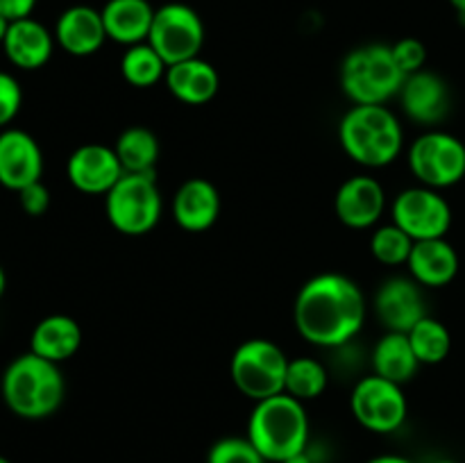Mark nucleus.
Segmentation results:
<instances>
[{
  "instance_id": "27",
  "label": "nucleus",
  "mask_w": 465,
  "mask_h": 463,
  "mask_svg": "<svg viewBox=\"0 0 465 463\" xmlns=\"http://www.w3.org/2000/svg\"><path fill=\"white\" fill-rule=\"evenodd\" d=\"M166 62L157 54V50L143 41L125 48L121 57V75L127 84L136 89H150L166 77Z\"/></svg>"
},
{
  "instance_id": "38",
  "label": "nucleus",
  "mask_w": 465,
  "mask_h": 463,
  "mask_svg": "<svg viewBox=\"0 0 465 463\" xmlns=\"http://www.w3.org/2000/svg\"><path fill=\"white\" fill-rule=\"evenodd\" d=\"M7 30H9V21L5 16H0V45H3L5 36H7Z\"/></svg>"
},
{
  "instance_id": "23",
  "label": "nucleus",
  "mask_w": 465,
  "mask_h": 463,
  "mask_svg": "<svg viewBox=\"0 0 465 463\" xmlns=\"http://www.w3.org/2000/svg\"><path fill=\"white\" fill-rule=\"evenodd\" d=\"M82 345V327L75 318L53 313L41 318L30 336V352L39 354L53 363H62L71 359Z\"/></svg>"
},
{
  "instance_id": "24",
  "label": "nucleus",
  "mask_w": 465,
  "mask_h": 463,
  "mask_svg": "<svg viewBox=\"0 0 465 463\" xmlns=\"http://www.w3.org/2000/svg\"><path fill=\"white\" fill-rule=\"evenodd\" d=\"M371 363L375 375L395 381L400 386L411 381L420 368V361H418L416 352L409 343V336L402 331H386L372 348Z\"/></svg>"
},
{
  "instance_id": "18",
  "label": "nucleus",
  "mask_w": 465,
  "mask_h": 463,
  "mask_svg": "<svg viewBox=\"0 0 465 463\" xmlns=\"http://www.w3.org/2000/svg\"><path fill=\"white\" fill-rule=\"evenodd\" d=\"M54 41L73 57H91L107 41L103 14L89 5H73L59 14L54 23Z\"/></svg>"
},
{
  "instance_id": "32",
  "label": "nucleus",
  "mask_w": 465,
  "mask_h": 463,
  "mask_svg": "<svg viewBox=\"0 0 465 463\" xmlns=\"http://www.w3.org/2000/svg\"><path fill=\"white\" fill-rule=\"evenodd\" d=\"M23 104V89L12 73L0 71V130L18 116Z\"/></svg>"
},
{
  "instance_id": "31",
  "label": "nucleus",
  "mask_w": 465,
  "mask_h": 463,
  "mask_svg": "<svg viewBox=\"0 0 465 463\" xmlns=\"http://www.w3.org/2000/svg\"><path fill=\"white\" fill-rule=\"evenodd\" d=\"M391 50H393L395 62H398L400 71H402L404 75H413V73L425 68L427 48L420 39H416V36H404L398 44L391 45Z\"/></svg>"
},
{
  "instance_id": "11",
  "label": "nucleus",
  "mask_w": 465,
  "mask_h": 463,
  "mask_svg": "<svg viewBox=\"0 0 465 463\" xmlns=\"http://www.w3.org/2000/svg\"><path fill=\"white\" fill-rule=\"evenodd\" d=\"M391 216L413 241L445 239L452 227V207L440 191L430 186H409L391 204Z\"/></svg>"
},
{
  "instance_id": "17",
  "label": "nucleus",
  "mask_w": 465,
  "mask_h": 463,
  "mask_svg": "<svg viewBox=\"0 0 465 463\" xmlns=\"http://www.w3.org/2000/svg\"><path fill=\"white\" fill-rule=\"evenodd\" d=\"M173 221L184 232H207L216 225L221 216V193L216 184L204 177H191L182 182L180 189L173 195L171 204Z\"/></svg>"
},
{
  "instance_id": "2",
  "label": "nucleus",
  "mask_w": 465,
  "mask_h": 463,
  "mask_svg": "<svg viewBox=\"0 0 465 463\" xmlns=\"http://www.w3.org/2000/svg\"><path fill=\"white\" fill-rule=\"evenodd\" d=\"M0 393L14 416L23 420H44L62 407L66 381L59 363L25 352L5 368Z\"/></svg>"
},
{
  "instance_id": "33",
  "label": "nucleus",
  "mask_w": 465,
  "mask_h": 463,
  "mask_svg": "<svg viewBox=\"0 0 465 463\" xmlns=\"http://www.w3.org/2000/svg\"><path fill=\"white\" fill-rule=\"evenodd\" d=\"M18 204H21L23 212L27 216L36 218L44 216L50 207V191L44 182H35V184H27L25 189L18 191Z\"/></svg>"
},
{
  "instance_id": "30",
  "label": "nucleus",
  "mask_w": 465,
  "mask_h": 463,
  "mask_svg": "<svg viewBox=\"0 0 465 463\" xmlns=\"http://www.w3.org/2000/svg\"><path fill=\"white\" fill-rule=\"evenodd\" d=\"M207 463H268L248 436H225L209 448Z\"/></svg>"
},
{
  "instance_id": "21",
  "label": "nucleus",
  "mask_w": 465,
  "mask_h": 463,
  "mask_svg": "<svg viewBox=\"0 0 465 463\" xmlns=\"http://www.w3.org/2000/svg\"><path fill=\"white\" fill-rule=\"evenodd\" d=\"M100 14L107 39L125 48L148 41L154 18V9L148 0H107Z\"/></svg>"
},
{
  "instance_id": "28",
  "label": "nucleus",
  "mask_w": 465,
  "mask_h": 463,
  "mask_svg": "<svg viewBox=\"0 0 465 463\" xmlns=\"http://www.w3.org/2000/svg\"><path fill=\"white\" fill-rule=\"evenodd\" d=\"M327 384H330V370L318 359L295 357L289 361L284 393H289L291 398L300 399V402H309V399L321 398L325 393Z\"/></svg>"
},
{
  "instance_id": "4",
  "label": "nucleus",
  "mask_w": 465,
  "mask_h": 463,
  "mask_svg": "<svg viewBox=\"0 0 465 463\" xmlns=\"http://www.w3.org/2000/svg\"><path fill=\"white\" fill-rule=\"evenodd\" d=\"M248 438L268 463H284L286 458L304 452L309 448V413L304 402L289 393L254 402L248 420Z\"/></svg>"
},
{
  "instance_id": "3",
  "label": "nucleus",
  "mask_w": 465,
  "mask_h": 463,
  "mask_svg": "<svg viewBox=\"0 0 465 463\" xmlns=\"http://www.w3.org/2000/svg\"><path fill=\"white\" fill-rule=\"evenodd\" d=\"M343 153L363 168H384L404 145L400 118L386 104H352L339 123Z\"/></svg>"
},
{
  "instance_id": "10",
  "label": "nucleus",
  "mask_w": 465,
  "mask_h": 463,
  "mask_svg": "<svg viewBox=\"0 0 465 463\" xmlns=\"http://www.w3.org/2000/svg\"><path fill=\"white\" fill-rule=\"evenodd\" d=\"M148 44L157 50L166 66L200 57L204 45V23L193 7L184 3H166L154 9Z\"/></svg>"
},
{
  "instance_id": "15",
  "label": "nucleus",
  "mask_w": 465,
  "mask_h": 463,
  "mask_svg": "<svg viewBox=\"0 0 465 463\" xmlns=\"http://www.w3.org/2000/svg\"><path fill=\"white\" fill-rule=\"evenodd\" d=\"M44 175V153L32 134L16 127L0 130V184L21 191Z\"/></svg>"
},
{
  "instance_id": "8",
  "label": "nucleus",
  "mask_w": 465,
  "mask_h": 463,
  "mask_svg": "<svg viewBox=\"0 0 465 463\" xmlns=\"http://www.w3.org/2000/svg\"><path fill=\"white\" fill-rule=\"evenodd\" d=\"M407 163L418 184L443 191L465 177V143L445 130H427L409 145Z\"/></svg>"
},
{
  "instance_id": "19",
  "label": "nucleus",
  "mask_w": 465,
  "mask_h": 463,
  "mask_svg": "<svg viewBox=\"0 0 465 463\" xmlns=\"http://www.w3.org/2000/svg\"><path fill=\"white\" fill-rule=\"evenodd\" d=\"M407 268L409 277L425 289H443L457 280L461 259L448 239L416 241L409 254Z\"/></svg>"
},
{
  "instance_id": "20",
  "label": "nucleus",
  "mask_w": 465,
  "mask_h": 463,
  "mask_svg": "<svg viewBox=\"0 0 465 463\" xmlns=\"http://www.w3.org/2000/svg\"><path fill=\"white\" fill-rule=\"evenodd\" d=\"M54 34L32 16L21 18V21L9 23L7 36L3 41L5 57L21 71H36L45 66L53 57Z\"/></svg>"
},
{
  "instance_id": "22",
  "label": "nucleus",
  "mask_w": 465,
  "mask_h": 463,
  "mask_svg": "<svg viewBox=\"0 0 465 463\" xmlns=\"http://www.w3.org/2000/svg\"><path fill=\"white\" fill-rule=\"evenodd\" d=\"M163 82L168 91L184 104H207L209 100L216 98L221 86L218 71L203 57L168 66Z\"/></svg>"
},
{
  "instance_id": "1",
  "label": "nucleus",
  "mask_w": 465,
  "mask_h": 463,
  "mask_svg": "<svg viewBox=\"0 0 465 463\" xmlns=\"http://www.w3.org/2000/svg\"><path fill=\"white\" fill-rule=\"evenodd\" d=\"M368 304L361 286L341 272H321L295 295L293 322L307 343L325 350L345 348L366 322Z\"/></svg>"
},
{
  "instance_id": "36",
  "label": "nucleus",
  "mask_w": 465,
  "mask_h": 463,
  "mask_svg": "<svg viewBox=\"0 0 465 463\" xmlns=\"http://www.w3.org/2000/svg\"><path fill=\"white\" fill-rule=\"evenodd\" d=\"M284 463H313V458H312V454H309V449H304V452H300V454H295V457L286 458Z\"/></svg>"
},
{
  "instance_id": "39",
  "label": "nucleus",
  "mask_w": 465,
  "mask_h": 463,
  "mask_svg": "<svg viewBox=\"0 0 465 463\" xmlns=\"http://www.w3.org/2000/svg\"><path fill=\"white\" fill-rule=\"evenodd\" d=\"M5 291H7V275H5V268L0 266V300H3Z\"/></svg>"
},
{
  "instance_id": "12",
  "label": "nucleus",
  "mask_w": 465,
  "mask_h": 463,
  "mask_svg": "<svg viewBox=\"0 0 465 463\" xmlns=\"http://www.w3.org/2000/svg\"><path fill=\"white\" fill-rule=\"evenodd\" d=\"M402 112L416 125L434 130L452 112V91L450 84L434 71L413 73L404 77V84L398 94Z\"/></svg>"
},
{
  "instance_id": "14",
  "label": "nucleus",
  "mask_w": 465,
  "mask_h": 463,
  "mask_svg": "<svg viewBox=\"0 0 465 463\" xmlns=\"http://www.w3.org/2000/svg\"><path fill=\"white\" fill-rule=\"evenodd\" d=\"M125 175L116 150L103 143H84L71 153L66 162V177L77 191L89 195H107Z\"/></svg>"
},
{
  "instance_id": "5",
  "label": "nucleus",
  "mask_w": 465,
  "mask_h": 463,
  "mask_svg": "<svg viewBox=\"0 0 465 463\" xmlns=\"http://www.w3.org/2000/svg\"><path fill=\"white\" fill-rule=\"evenodd\" d=\"M391 45L371 44L354 48L341 64V89L354 104H386L404 84Z\"/></svg>"
},
{
  "instance_id": "37",
  "label": "nucleus",
  "mask_w": 465,
  "mask_h": 463,
  "mask_svg": "<svg viewBox=\"0 0 465 463\" xmlns=\"http://www.w3.org/2000/svg\"><path fill=\"white\" fill-rule=\"evenodd\" d=\"M450 5H452V7L457 9L459 21H461L463 25H465V0H450Z\"/></svg>"
},
{
  "instance_id": "7",
  "label": "nucleus",
  "mask_w": 465,
  "mask_h": 463,
  "mask_svg": "<svg viewBox=\"0 0 465 463\" xmlns=\"http://www.w3.org/2000/svg\"><path fill=\"white\" fill-rule=\"evenodd\" d=\"M289 361L284 350L268 339L243 340L230 361V377L239 393L252 402L284 393Z\"/></svg>"
},
{
  "instance_id": "40",
  "label": "nucleus",
  "mask_w": 465,
  "mask_h": 463,
  "mask_svg": "<svg viewBox=\"0 0 465 463\" xmlns=\"http://www.w3.org/2000/svg\"><path fill=\"white\" fill-rule=\"evenodd\" d=\"M434 463H459V461H454V458H439V461Z\"/></svg>"
},
{
  "instance_id": "41",
  "label": "nucleus",
  "mask_w": 465,
  "mask_h": 463,
  "mask_svg": "<svg viewBox=\"0 0 465 463\" xmlns=\"http://www.w3.org/2000/svg\"><path fill=\"white\" fill-rule=\"evenodd\" d=\"M0 463H12V461H9V458H5V457H0Z\"/></svg>"
},
{
  "instance_id": "29",
  "label": "nucleus",
  "mask_w": 465,
  "mask_h": 463,
  "mask_svg": "<svg viewBox=\"0 0 465 463\" xmlns=\"http://www.w3.org/2000/svg\"><path fill=\"white\" fill-rule=\"evenodd\" d=\"M413 243L416 241L407 232L391 222V225H381L372 232L371 254L384 266H402V263L407 266Z\"/></svg>"
},
{
  "instance_id": "13",
  "label": "nucleus",
  "mask_w": 465,
  "mask_h": 463,
  "mask_svg": "<svg viewBox=\"0 0 465 463\" xmlns=\"http://www.w3.org/2000/svg\"><path fill=\"white\" fill-rule=\"evenodd\" d=\"M386 191L372 175H352L334 195V213L350 230H371L381 221Z\"/></svg>"
},
{
  "instance_id": "34",
  "label": "nucleus",
  "mask_w": 465,
  "mask_h": 463,
  "mask_svg": "<svg viewBox=\"0 0 465 463\" xmlns=\"http://www.w3.org/2000/svg\"><path fill=\"white\" fill-rule=\"evenodd\" d=\"M36 7V0H0V16L12 21H21V18L32 16Z\"/></svg>"
},
{
  "instance_id": "6",
  "label": "nucleus",
  "mask_w": 465,
  "mask_h": 463,
  "mask_svg": "<svg viewBox=\"0 0 465 463\" xmlns=\"http://www.w3.org/2000/svg\"><path fill=\"white\" fill-rule=\"evenodd\" d=\"M107 221L125 236H143L162 221L163 200L154 172H125L104 195Z\"/></svg>"
},
{
  "instance_id": "35",
  "label": "nucleus",
  "mask_w": 465,
  "mask_h": 463,
  "mask_svg": "<svg viewBox=\"0 0 465 463\" xmlns=\"http://www.w3.org/2000/svg\"><path fill=\"white\" fill-rule=\"evenodd\" d=\"M366 463H413L411 458L402 457V454H380V457H372Z\"/></svg>"
},
{
  "instance_id": "9",
  "label": "nucleus",
  "mask_w": 465,
  "mask_h": 463,
  "mask_svg": "<svg viewBox=\"0 0 465 463\" xmlns=\"http://www.w3.org/2000/svg\"><path fill=\"white\" fill-rule=\"evenodd\" d=\"M350 411L363 429L372 434H393L407 420V395L400 384L372 372L354 384Z\"/></svg>"
},
{
  "instance_id": "25",
  "label": "nucleus",
  "mask_w": 465,
  "mask_h": 463,
  "mask_svg": "<svg viewBox=\"0 0 465 463\" xmlns=\"http://www.w3.org/2000/svg\"><path fill=\"white\" fill-rule=\"evenodd\" d=\"M114 150H116V157L125 172H154L159 154H162L157 134L143 125L123 130Z\"/></svg>"
},
{
  "instance_id": "16",
  "label": "nucleus",
  "mask_w": 465,
  "mask_h": 463,
  "mask_svg": "<svg viewBox=\"0 0 465 463\" xmlns=\"http://www.w3.org/2000/svg\"><path fill=\"white\" fill-rule=\"evenodd\" d=\"M377 318L386 331H402L407 334L418 320L427 316L422 286L411 277H391L375 293Z\"/></svg>"
},
{
  "instance_id": "26",
  "label": "nucleus",
  "mask_w": 465,
  "mask_h": 463,
  "mask_svg": "<svg viewBox=\"0 0 465 463\" xmlns=\"http://www.w3.org/2000/svg\"><path fill=\"white\" fill-rule=\"evenodd\" d=\"M407 336L420 366H439L452 352V334L445 327V322L430 316V313L422 320H418L407 331Z\"/></svg>"
}]
</instances>
